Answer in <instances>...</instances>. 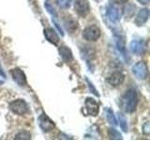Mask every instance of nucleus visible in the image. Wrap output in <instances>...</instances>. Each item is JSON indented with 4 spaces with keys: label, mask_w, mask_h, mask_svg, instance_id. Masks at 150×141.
Segmentation results:
<instances>
[{
    "label": "nucleus",
    "mask_w": 150,
    "mask_h": 141,
    "mask_svg": "<svg viewBox=\"0 0 150 141\" xmlns=\"http://www.w3.org/2000/svg\"><path fill=\"white\" fill-rule=\"evenodd\" d=\"M138 103L137 92L134 89H128L121 98V106L126 113H132L136 110Z\"/></svg>",
    "instance_id": "obj_1"
},
{
    "label": "nucleus",
    "mask_w": 150,
    "mask_h": 141,
    "mask_svg": "<svg viewBox=\"0 0 150 141\" xmlns=\"http://www.w3.org/2000/svg\"><path fill=\"white\" fill-rule=\"evenodd\" d=\"M9 109L14 114L23 116L28 112V105L25 101L22 100V99H18V100H15L9 103Z\"/></svg>",
    "instance_id": "obj_2"
},
{
    "label": "nucleus",
    "mask_w": 150,
    "mask_h": 141,
    "mask_svg": "<svg viewBox=\"0 0 150 141\" xmlns=\"http://www.w3.org/2000/svg\"><path fill=\"white\" fill-rule=\"evenodd\" d=\"M84 40L89 41H95L100 37V29L97 26H89L83 32Z\"/></svg>",
    "instance_id": "obj_3"
},
{
    "label": "nucleus",
    "mask_w": 150,
    "mask_h": 141,
    "mask_svg": "<svg viewBox=\"0 0 150 141\" xmlns=\"http://www.w3.org/2000/svg\"><path fill=\"white\" fill-rule=\"evenodd\" d=\"M132 72L138 79H145L148 75V68L146 63L144 62V61H139L132 67Z\"/></svg>",
    "instance_id": "obj_4"
},
{
    "label": "nucleus",
    "mask_w": 150,
    "mask_h": 141,
    "mask_svg": "<svg viewBox=\"0 0 150 141\" xmlns=\"http://www.w3.org/2000/svg\"><path fill=\"white\" fill-rule=\"evenodd\" d=\"M38 122H39L40 129L43 132H50L55 127L54 122L45 113H42L40 115V117L38 118Z\"/></svg>",
    "instance_id": "obj_5"
},
{
    "label": "nucleus",
    "mask_w": 150,
    "mask_h": 141,
    "mask_svg": "<svg viewBox=\"0 0 150 141\" xmlns=\"http://www.w3.org/2000/svg\"><path fill=\"white\" fill-rule=\"evenodd\" d=\"M74 9L78 15L81 17H86L90 12V6L87 0H75Z\"/></svg>",
    "instance_id": "obj_6"
},
{
    "label": "nucleus",
    "mask_w": 150,
    "mask_h": 141,
    "mask_svg": "<svg viewBox=\"0 0 150 141\" xmlns=\"http://www.w3.org/2000/svg\"><path fill=\"white\" fill-rule=\"evenodd\" d=\"M11 74L13 81L16 82L20 87H23L26 85V76L21 69L14 68L11 70Z\"/></svg>",
    "instance_id": "obj_7"
},
{
    "label": "nucleus",
    "mask_w": 150,
    "mask_h": 141,
    "mask_svg": "<svg viewBox=\"0 0 150 141\" xmlns=\"http://www.w3.org/2000/svg\"><path fill=\"white\" fill-rule=\"evenodd\" d=\"M84 105H86V108L87 110L88 115L93 117L98 116L100 106H98V103L96 102V100H94L93 98H86V102H84Z\"/></svg>",
    "instance_id": "obj_8"
},
{
    "label": "nucleus",
    "mask_w": 150,
    "mask_h": 141,
    "mask_svg": "<svg viewBox=\"0 0 150 141\" xmlns=\"http://www.w3.org/2000/svg\"><path fill=\"white\" fill-rule=\"evenodd\" d=\"M64 26L69 33L72 34L78 29V22L72 16H65L63 19Z\"/></svg>",
    "instance_id": "obj_9"
},
{
    "label": "nucleus",
    "mask_w": 150,
    "mask_h": 141,
    "mask_svg": "<svg viewBox=\"0 0 150 141\" xmlns=\"http://www.w3.org/2000/svg\"><path fill=\"white\" fill-rule=\"evenodd\" d=\"M125 80V75L122 73L121 72H115L114 73H112L109 77L107 78V82L109 83L111 86L117 87L123 84Z\"/></svg>",
    "instance_id": "obj_10"
},
{
    "label": "nucleus",
    "mask_w": 150,
    "mask_h": 141,
    "mask_svg": "<svg viewBox=\"0 0 150 141\" xmlns=\"http://www.w3.org/2000/svg\"><path fill=\"white\" fill-rule=\"evenodd\" d=\"M149 18V9H140L137 16H136L134 23L137 26H142L147 22Z\"/></svg>",
    "instance_id": "obj_11"
},
{
    "label": "nucleus",
    "mask_w": 150,
    "mask_h": 141,
    "mask_svg": "<svg viewBox=\"0 0 150 141\" xmlns=\"http://www.w3.org/2000/svg\"><path fill=\"white\" fill-rule=\"evenodd\" d=\"M129 49L133 54L136 55H141L144 52L145 49V43L144 41H139V40H134L130 42L129 44Z\"/></svg>",
    "instance_id": "obj_12"
},
{
    "label": "nucleus",
    "mask_w": 150,
    "mask_h": 141,
    "mask_svg": "<svg viewBox=\"0 0 150 141\" xmlns=\"http://www.w3.org/2000/svg\"><path fill=\"white\" fill-rule=\"evenodd\" d=\"M44 36L46 40L54 45H57L59 42V37L56 34V32L51 27H47L44 29Z\"/></svg>",
    "instance_id": "obj_13"
},
{
    "label": "nucleus",
    "mask_w": 150,
    "mask_h": 141,
    "mask_svg": "<svg viewBox=\"0 0 150 141\" xmlns=\"http://www.w3.org/2000/svg\"><path fill=\"white\" fill-rule=\"evenodd\" d=\"M107 16L109 20L112 23L118 22L120 20V13L118 9L114 7L112 5H109L107 8Z\"/></svg>",
    "instance_id": "obj_14"
},
{
    "label": "nucleus",
    "mask_w": 150,
    "mask_h": 141,
    "mask_svg": "<svg viewBox=\"0 0 150 141\" xmlns=\"http://www.w3.org/2000/svg\"><path fill=\"white\" fill-rule=\"evenodd\" d=\"M58 51H59V55L61 56V58H62V59L66 63H69L73 60V56H72L71 51H70V49L68 48L67 46H65V45L60 46Z\"/></svg>",
    "instance_id": "obj_15"
},
{
    "label": "nucleus",
    "mask_w": 150,
    "mask_h": 141,
    "mask_svg": "<svg viewBox=\"0 0 150 141\" xmlns=\"http://www.w3.org/2000/svg\"><path fill=\"white\" fill-rule=\"evenodd\" d=\"M115 39L116 41V45L118 50L121 52L124 56H126V47H125V40L124 36L122 35L121 32H116L115 30Z\"/></svg>",
    "instance_id": "obj_16"
},
{
    "label": "nucleus",
    "mask_w": 150,
    "mask_h": 141,
    "mask_svg": "<svg viewBox=\"0 0 150 141\" xmlns=\"http://www.w3.org/2000/svg\"><path fill=\"white\" fill-rule=\"evenodd\" d=\"M136 6L134 4H128L123 9V14L126 18H130L134 15Z\"/></svg>",
    "instance_id": "obj_17"
},
{
    "label": "nucleus",
    "mask_w": 150,
    "mask_h": 141,
    "mask_svg": "<svg viewBox=\"0 0 150 141\" xmlns=\"http://www.w3.org/2000/svg\"><path fill=\"white\" fill-rule=\"evenodd\" d=\"M117 119H118L119 125L122 128V130L124 132H128V122H127V120L124 117V115L121 114V113H118V114H117Z\"/></svg>",
    "instance_id": "obj_18"
},
{
    "label": "nucleus",
    "mask_w": 150,
    "mask_h": 141,
    "mask_svg": "<svg viewBox=\"0 0 150 141\" xmlns=\"http://www.w3.org/2000/svg\"><path fill=\"white\" fill-rule=\"evenodd\" d=\"M106 118H107V120L109 121V123L112 124V125H117V120L115 119V117L114 115V112H112V110H111L110 108H108V109H106Z\"/></svg>",
    "instance_id": "obj_19"
},
{
    "label": "nucleus",
    "mask_w": 150,
    "mask_h": 141,
    "mask_svg": "<svg viewBox=\"0 0 150 141\" xmlns=\"http://www.w3.org/2000/svg\"><path fill=\"white\" fill-rule=\"evenodd\" d=\"M108 133H109V136L111 139H115V140H120L122 139V135L118 131L115 130V128H110L108 130Z\"/></svg>",
    "instance_id": "obj_20"
},
{
    "label": "nucleus",
    "mask_w": 150,
    "mask_h": 141,
    "mask_svg": "<svg viewBox=\"0 0 150 141\" xmlns=\"http://www.w3.org/2000/svg\"><path fill=\"white\" fill-rule=\"evenodd\" d=\"M14 138L17 140H29L31 139V135L30 133H28L26 131H23V132H20V133H18Z\"/></svg>",
    "instance_id": "obj_21"
},
{
    "label": "nucleus",
    "mask_w": 150,
    "mask_h": 141,
    "mask_svg": "<svg viewBox=\"0 0 150 141\" xmlns=\"http://www.w3.org/2000/svg\"><path fill=\"white\" fill-rule=\"evenodd\" d=\"M44 7H45V9H47V11H48V13L51 14L52 19L57 18V14H56V12H55V11H54V7L50 4L49 1H45V3H44Z\"/></svg>",
    "instance_id": "obj_22"
},
{
    "label": "nucleus",
    "mask_w": 150,
    "mask_h": 141,
    "mask_svg": "<svg viewBox=\"0 0 150 141\" xmlns=\"http://www.w3.org/2000/svg\"><path fill=\"white\" fill-rule=\"evenodd\" d=\"M55 2L61 9H69L71 4V0H55Z\"/></svg>",
    "instance_id": "obj_23"
},
{
    "label": "nucleus",
    "mask_w": 150,
    "mask_h": 141,
    "mask_svg": "<svg viewBox=\"0 0 150 141\" xmlns=\"http://www.w3.org/2000/svg\"><path fill=\"white\" fill-rule=\"evenodd\" d=\"M143 132H144V134H145V135H148L150 133V125H149V122H145V124L143 126Z\"/></svg>",
    "instance_id": "obj_24"
},
{
    "label": "nucleus",
    "mask_w": 150,
    "mask_h": 141,
    "mask_svg": "<svg viewBox=\"0 0 150 141\" xmlns=\"http://www.w3.org/2000/svg\"><path fill=\"white\" fill-rule=\"evenodd\" d=\"M86 81H87V83H88V86H89V88H91V90L93 91V93H94V94H95V95L98 96V93L97 92V90H96V89H95V88H94V87H93V85H92V84H91L90 82H89V81H88V80H87V79H86Z\"/></svg>",
    "instance_id": "obj_25"
},
{
    "label": "nucleus",
    "mask_w": 150,
    "mask_h": 141,
    "mask_svg": "<svg viewBox=\"0 0 150 141\" xmlns=\"http://www.w3.org/2000/svg\"><path fill=\"white\" fill-rule=\"evenodd\" d=\"M112 1L116 4H125V3H128L129 0H112Z\"/></svg>",
    "instance_id": "obj_26"
},
{
    "label": "nucleus",
    "mask_w": 150,
    "mask_h": 141,
    "mask_svg": "<svg viewBox=\"0 0 150 141\" xmlns=\"http://www.w3.org/2000/svg\"><path fill=\"white\" fill-rule=\"evenodd\" d=\"M137 1L141 4H143V5H146L150 2V0H137Z\"/></svg>",
    "instance_id": "obj_27"
},
{
    "label": "nucleus",
    "mask_w": 150,
    "mask_h": 141,
    "mask_svg": "<svg viewBox=\"0 0 150 141\" xmlns=\"http://www.w3.org/2000/svg\"><path fill=\"white\" fill-rule=\"evenodd\" d=\"M2 83H3V82H2V81H0V84H2Z\"/></svg>",
    "instance_id": "obj_28"
}]
</instances>
